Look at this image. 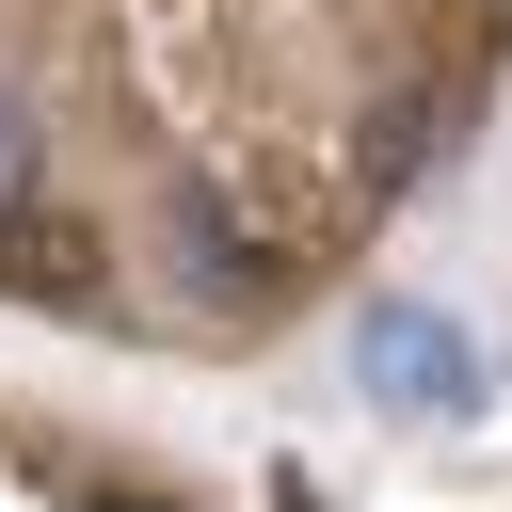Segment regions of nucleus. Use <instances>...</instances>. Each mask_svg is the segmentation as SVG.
Listing matches in <instances>:
<instances>
[{"mask_svg":"<svg viewBox=\"0 0 512 512\" xmlns=\"http://www.w3.org/2000/svg\"><path fill=\"white\" fill-rule=\"evenodd\" d=\"M368 368H400V400H464V352L400 304V320H368Z\"/></svg>","mask_w":512,"mask_h":512,"instance_id":"nucleus-1","label":"nucleus"},{"mask_svg":"<svg viewBox=\"0 0 512 512\" xmlns=\"http://www.w3.org/2000/svg\"><path fill=\"white\" fill-rule=\"evenodd\" d=\"M16 176H32V144H16V128H0V192H16Z\"/></svg>","mask_w":512,"mask_h":512,"instance_id":"nucleus-2","label":"nucleus"}]
</instances>
